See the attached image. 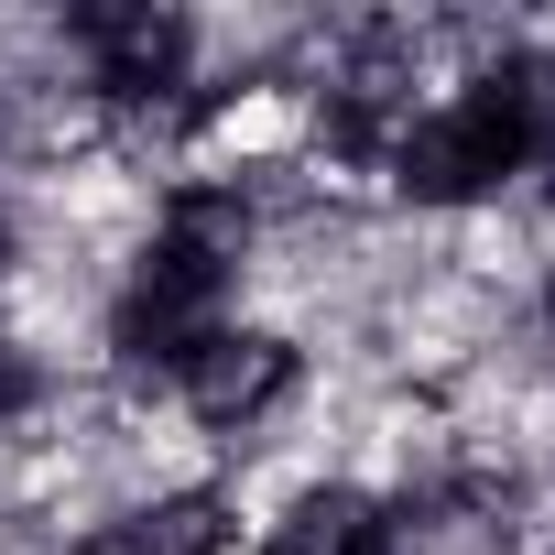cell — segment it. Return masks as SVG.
I'll list each match as a JSON object with an SVG mask.
<instances>
[{"instance_id":"1","label":"cell","mask_w":555,"mask_h":555,"mask_svg":"<svg viewBox=\"0 0 555 555\" xmlns=\"http://www.w3.org/2000/svg\"><path fill=\"white\" fill-rule=\"evenodd\" d=\"M544 142H555V77H544V66H512V77H479L468 99L425 109V120L392 142V185L425 196V207H457V196L512 185Z\"/></svg>"},{"instance_id":"2","label":"cell","mask_w":555,"mask_h":555,"mask_svg":"<svg viewBox=\"0 0 555 555\" xmlns=\"http://www.w3.org/2000/svg\"><path fill=\"white\" fill-rule=\"evenodd\" d=\"M240 240H250L240 196H175V218H164V240L142 261V284L120 295V349L131 360H185L207 338L229 272H240Z\"/></svg>"},{"instance_id":"3","label":"cell","mask_w":555,"mask_h":555,"mask_svg":"<svg viewBox=\"0 0 555 555\" xmlns=\"http://www.w3.org/2000/svg\"><path fill=\"white\" fill-rule=\"evenodd\" d=\"M175 371H185V403L207 425H250V414H272V403L295 392V349L261 338V327H207Z\"/></svg>"},{"instance_id":"4","label":"cell","mask_w":555,"mask_h":555,"mask_svg":"<svg viewBox=\"0 0 555 555\" xmlns=\"http://www.w3.org/2000/svg\"><path fill=\"white\" fill-rule=\"evenodd\" d=\"M77 44L99 55V88L109 99H153L185 66V23L175 12H77Z\"/></svg>"},{"instance_id":"5","label":"cell","mask_w":555,"mask_h":555,"mask_svg":"<svg viewBox=\"0 0 555 555\" xmlns=\"http://www.w3.org/2000/svg\"><path fill=\"white\" fill-rule=\"evenodd\" d=\"M272 555H392V522L360 490H306L284 522H272Z\"/></svg>"},{"instance_id":"6","label":"cell","mask_w":555,"mask_h":555,"mask_svg":"<svg viewBox=\"0 0 555 555\" xmlns=\"http://www.w3.org/2000/svg\"><path fill=\"white\" fill-rule=\"evenodd\" d=\"M142 544H153V555H218V544H229V512H218L207 490H185V501H164V512L142 522Z\"/></svg>"},{"instance_id":"7","label":"cell","mask_w":555,"mask_h":555,"mask_svg":"<svg viewBox=\"0 0 555 555\" xmlns=\"http://www.w3.org/2000/svg\"><path fill=\"white\" fill-rule=\"evenodd\" d=\"M34 392H44V371H34L12 338H0V425H12V414H34Z\"/></svg>"},{"instance_id":"8","label":"cell","mask_w":555,"mask_h":555,"mask_svg":"<svg viewBox=\"0 0 555 555\" xmlns=\"http://www.w3.org/2000/svg\"><path fill=\"white\" fill-rule=\"evenodd\" d=\"M77 555H153V544H142V522H120V533H99V544H77Z\"/></svg>"},{"instance_id":"9","label":"cell","mask_w":555,"mask_h":555,"mask_svg":"<svg viewBox=\"0 0 555 555\" xmlns=\"http://www.w3.org/2000/svg\"><path fill=\"white\" fill-rule=\"evenodd\" d=\"M544 317H555V284H544Z\"/></svg>"}]
</instances>
